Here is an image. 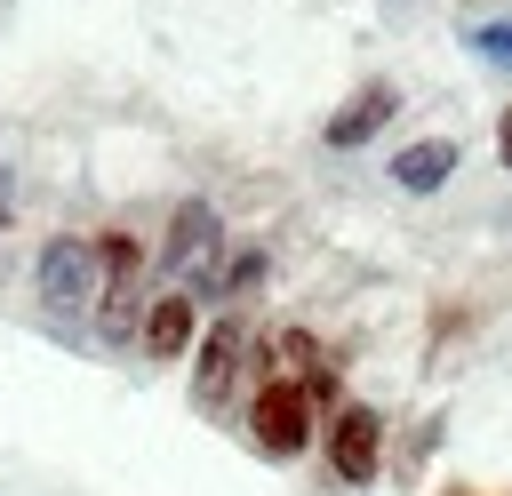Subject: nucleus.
Masks as SVG:
<instances>
[{
    "label": "nucleus",
    "mask_w": 512,
    "mask_h": 496,
    "mask_svg": "<svg viewBox=\"0 0 512 496\" xmlns=\"http://www.w3.org/2000/svg\"><path fill=\"white\" fill-rule=\"evenodd\" d=\"M272 360H280V376H312L328 360V344L312 328H272Z\"/></svg>",
    "instance_id": "9b49d317"
},
{
    "label": "nucleus",
    "mask_w": 512,
    "mask_h": 496,
    "mask_svg": "<svg viewBox=\"0 0 512 496\" xmlns=\"http://www.w3.org/2000/svg\"><path fill=\"white\" fill-rule=\"evenodd\" d=\"M8 216H16V200H8V168H0V232H8Z\"/></svg>",
    "instance_id": "4468645a"
},
{
    "label": "nucleus",
    "mask_w": 512,
    "mask_h": 496,
    "mask_svg": "<svg viewBox=\"0 0 512 496\" xmlns=\"http://www.w3.org/2000/svg\"><path fill=\"white\" fill-rule=\"evenodd\" d=\"M320 400H312V384L304 376H264V384H248V448L256 456H272V464H296L304 448H320Z\"/></svg>",
    "instance_id": "f03ea898"
},
{
    "label": "nucleus",
    "mask_w": 512,
    "mask_h": 496,
    "mask_svg": "<svg viewBox=\"0 0 512 496\" xmlns=\"http://www.w3.org/2000/svg\"><path fill=\"white\" fill-rule=\"evenodd\" d=\"M192 336H200V296H192L184 280H168L160 296H144V328H136L144 360H184Z\"/></svg>",
    "instance_id": "6e6552de"
},
{
    "label": "nucleus",
    "mask_w": 512,
    "mask_h": 496,
    "mask_svg": "<svg viewBox=\"0 0 512 496\" xmlns=\"http://www.w3.org/2000/svg\"><path fill=\"white\" fill-rule=\"evenodd\" d=\"M32 296H40L48 320H80V312L96 304V240H88V232L40 240V256H32Z\"/></svg>",
    "instance_id": "39448f33"
},
{
    "label": "nucleus",
    "mask_w": 512,
    "mask_h": 496,
    "mask_svg": "<svg viewBox=\"0 0 512 496\" xmlns=\"http://www.w3.org/2000/svg\"><path fill=\"white\" fill-rule=\"evenodd\" d=\"M456 160H464V144H456V136H416V144H400V152L384 160V176H392V192L432 200V192H448Z\"/></svg>",
    "instance_id": "1a4fd4ad"
},
{
    "label": "nucleus",
    "mask_w": 512,
    "mask_h": 496,
    "mask_svg": "<svg viewBox=\"0 0 512 496\" xmlns=\"http://www.w3.org/2000/svg\"><path fill=\"white\" fill-rule=\"evenodd\" d=\"M464 48H472L488 72H512V16H480V24L464 32Z\"/></svg>",
    "instance_id": "f8f14e48"
},
{
    "label": "nucleus",
    "mask_w": 512,
    "mask_h": 496,
    "mask_svg": "<svg viewBox=\"0 0 512 496\" xmlns=\"http://www.w3.org/2000/svg\"><path fill=\"white\" fill-rule=\"evenodd\" d=\"M216 264H224V216H216L208 200H176V208H168V232H160V272L184 280V288L208 304Z\"/></svg>",
    "instance_id": "20e7f679"
},
{
    "label": "nucleus",
    "mask_w": 512,
    "mask_h": 496,
    "mask_svg": "<svg viewBox=\"0 0 512 496\" xmlns=\"http://www.w3.org/2000/svg\"><path fill=\"white\" fill-rule=\"evenodd\" d=\"M392 120H400V88H392V80H360V88L320 120V144H328V152H360V144H376Z\"/></svg>",
    "instance_id": "0eeeda50"
},
{
    "label": "nucleus",
    "mask_w": 512,
    "mask_h": 496,
    "mask_svg": "<svg viewBox=\"0 0 512 496\" xmlns=\"http://www.w3.org/2000/svg\"><path fill=\"white\" fill-rule=\"evenodd\" d=\"M496 160H504V176H512V104L496 112Z\"/></svg>",
    "instance_id": "ddd939ff"
},
{
    "label": "nucleus",
    "mask_w": 512,
    "mask_h": 496,
    "mask_svg": "<svg viewBox=\"0 0 512 496\" xmlns=\"http://www.w3.org/2000/svg\"><path fill=\"white\" fill-rule=\"evenodd\" d=\"M448 496H472V488H448Z\"/></svg>",
    "instance_id": "2eb2a0df"
},
{
    "label": "nucleus",
    "mask_w": 512,
    "mask_h": 496,
    "mask_svg": "<svg viewBox=\"0 0 512 496\" xmlns=\"http://www.w3.org/2000/svg\"><path fill=\"white\" fill-rule=\"evenodd\" d=\"M88 240H96V304H88V320H96V336L112 352H128L136 328H144V264L152 256H144V240L128 224H104Z\"/></svg>",
    "instance_id": "f257e3e1"
},
{
    "label": "nucleus",
    "mask_w": 512,
    "mask_h": 496,
    "mask_svg": "<svg viewBox=\"0 0 512 496\" xmlns=\"http://www.w3.org/2000/svg\"><path fill=\"white\" fill-rule=\"evenodd\" d=\"M384 408H368V400H336L328 416H320V456H328V480L336 488H376L384 480Z\"/></svg>",
    "instance_id": "7ed1b4c3"
},
{
    "label": "nucleus",
    "mask_w": 512,
    "mask_h": 496,
    "mask_svg": "<svg viewBox=\"0 0 512 496\" xmlns=\"http://www.w3.org/2000/svg\"><path fill=\"white\" fill-rule=\"evenodd\" d=\"M248 312H216V320H200V336H192V400L200 408H224V392L240 384V360H248Z\"/></svg>",
    "instance_id": "423d86ee"
},
{
    "label": "nucleus",
    "mask_w": 512,
    "mask_h": 496,
    "mask_svg": "<svg viewBox=\"0 0 512 496\" xmlns=\"http://www.w3.org/2000/svg\"><path fill=\"white\" fill-rule=\"evenodd\" d=\"M264 280H272V256H264V248H224V264H216V280H208V304H216V312H248V304L264 296Z\"/></svg>",
    "instance_id": "9d476101"
}]
</instances>
